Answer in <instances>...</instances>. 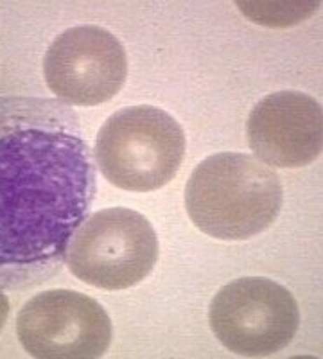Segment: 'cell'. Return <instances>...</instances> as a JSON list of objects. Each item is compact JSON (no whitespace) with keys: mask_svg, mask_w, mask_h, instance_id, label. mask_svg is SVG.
<instances>
[{"mask_svg":"<svg viewBox=\"0 0 323 359\" xmlns=\"http://www.w3.org/2000/svg\"><path fill=\"white\" fill-rule=\"evenodd\" d=\"M88 146L62 104L0 101V286L63 261L95 192Z\"/></svg>","mask_w":323,"mask_h":359,"instance_id":"1","label":"cell"},{"mask_svg":"<svg viewBox=\"0 0 323 359\" xmlns=\"http://www.w3.org/2000/svg\"><path fill=\"white\" fill-rule=\"evenodd\" d=\"M282 182L259 158L217 153L198 163L185 187V207L203 233L221 241H245L277 221Z\"/></svg>","mask_w":323,"mask_h":359,"instance_id":"2","label":"cell"},{"mask_svg":"<svg viewBox=\"0 0 323 359\" xmlns=\"http://www.w3.org/2000/svg\"><path fill=\"white\" fill-rule=\"evenodd\" d=\"M185 147L180 123L162 108L144 104L108 117L95 140V160L115 187L151 192L174 178Z\"/></svg>","mask_w":323,"mask_h":359,"instance_id":"3","label":"cell"},{"mask_svg":"<svg viewBox=\"0 0 323 359\" xmlns=\"http://www.w3.org/2000/svg\"><path fill=\"white\" fill-rule=\"evenodd\" d=\"M158 261V237L148 217L126 207L104 208L83 219L70 237V271L99 290H128Z\"/></svg>","mask_w":323,"mask_h":359,"instance_id":"4","label":"cell"},{"mask_svg":"<svg viewBox=\"0 0 323 359\" xmlns=\"http://www.w3.org/2000/svg\"><path fill=\"white\" fill-rule=\"evenodd\" d=\"M212 332L233 354L266 358L286 348L298 332L300 309L284 286L245 277L223 286L209 311Z\"/></svg>","mask_w":323,"mask_h":359,"instance_id":"5","label":"cell"},{"mask_svg":"<svg viewBox=\"0 0 323 359\" xmlns=\"http://www.w3.org/2000/svg\"><path fill=\"white\" fill-rule=\"evenodd\" d=\"M17 334L38 359H94L110 348L111 322L104 307L79 291L50 290L24 304Z\"/></svg>","mask_w":323,"mask_h":359,"instance_id":"6","label":"cell"},{"mask_svg":"<svg viewBox=\"0 0 323 359\" xmlns=\"http://www.w3.org/2000/svg\"><path fill=\"white\" fill-rule=\"evenodd\" d=\"M47 86L74 107H97L119 94L128 76L123 43L97 25H78L53 40L43 60Z\"/></svg>","mask_w":323,"mask_h":359,"instance_id":"7","label":"cell"},{"mask_svg":"<svg viewBox=\"0 0 323 359\" xmlns=\"http://www.w3.org/2000/svg\"><path fill=\"white\" fill-rule=\"evenodd\" d=\"M246 130L255 158L280 169L305 168L322 153L323 111L311 95L275 92L255 104Z\"/></svg>","mask_w":323,"mask_h":359,"instance_id":"8","label":"cell"},{"mask_svg":"<svg viewBox=\"0 0 323 359\" xmlns=\"http://www.w3.org/2000/svg\"><path fill=\"white\" fill-rule=\"evenodd\" d=\"M245 17L266 27H291L311 17L319 2H238Z\"/></svg>","mask_w":323,"mask_h":359,"instance_id":"9","label":"cell"},{"mask_svg":"<svg viewBox=\"0 0 323 359\" xmlns=\"http://www.w3.org/2000/svg\"><path fill=\"white\" fill-rule=\"evenodd\" d=\"M8 316H9V300L8 297L0 291V331H2V327H4Z\"/></svg>","mask_w":323,"mask_h":359,"instance_id":"10","label":"cell"}]
</instances>
